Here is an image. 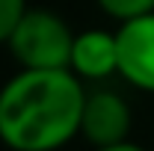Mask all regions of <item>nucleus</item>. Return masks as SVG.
Masks as SVG:
<instances>
[{"label":"nucleus","instance_id":"nucleus-7","mask_svg":"<svg viewBox=\"0 0 154 151\" xmlns=\"http://www.w3.org/2000/svg\"><path fill=\"white\" fill-rule=\"evenodd\" d=\"M24 15H27V0H0V45H9Z\"/></svg>","mask_w":154,"mask_h":151},{"label":"nucleus","instance_id":"nucleus-1","mask_svg":"<svg viewBox=\"0 0 154 151\" xmlns=\"http://www.w3.org/2000/svg\"><path fill=\"white\" fill-rule=\"evenodd\" d=\"M83 83L74 71L21 68L0 89V142L12 151H57L80 133Z\"/></svg>","mask_w":154,"mask_h":151},{"label":"nucleus","instance_id":"nucleus-4","mask_svg":"<svg viewBox=\"0 0 154 151\" xmlns=\"http://www.w3.org/2000/svg\"><path fill=\"white\" fill-rule=\"evenodd\" d=\"M80 136L92 148H110L119 142H128V136H131V104L110 89L86 95L83 119H80Z\"/></svg>","mask_w":154,"mask_h":151},{"label":"nucleus","instance_id":"nucleus-3","mask_svg":"<svg viewBox=\"0 0 154 151\" xmlns=\"http://www.w3.org/2000/svg\"><path fill=\"white\" fill-rule=\"evenodd\" d=\"M119 74L142 92H154V12L125 21L116 30Z\"/></svg>","mask_w":154,"mask_h":151},{"label":"nucleus","instance_id":"nucleus-5","mask_svg":"<svg viewBox=\"0 0 154 151\" xmlns=\"http://www.w3.org/2000/svg\"><path fill=\"white\" fill-rule=\"evenodd\" d=\"M80 80H107L119 74V42L116 33L107 30H83L74 36L71 48V65Z\"/></svg>","mask_w":154,"mask_h":151},{"label":"nucleus","instance_id":"nucleus-2","mask_svg":"<svg viewBox=\"0 0 154 151\" xmlns=\"http://www.w3.org/2000/svg\"><path fill=\"white\" fill-rule=\"evenodd\" d=\"M74 33L48 9H27L18 30L9 39V51L27 71H57L71 65Z\"/></svg>","mask_w":154,"mask_h":151},{"label":"nucleus","instance_id":"nucleus-6","mask_svg":"<svg viewBox=\"0 0 154 151\" xmlns=\"http://www.w3.org/2000/svg\"><path fill=\"white\" fill-rule=\"evenodd\" d=\"M98 6L116 21H131V18H139V15H148L154 12V0H95Z\"/></svg>","mask_w":154,"mask_h":151},{"label":"nucleus","instance_id":"nucleus-8","mask_svg":"<svg viewBox=\"0 0 154 151\" xmlns=\"http://www.w3.org/2000/svg\"><path fill=\"white\" fill-rule=\"evenodd\" d=\"M95 151H145V148H139L128 139V142H119V145H110V148H95Z\"/></svg>","mask_w":154,"mask_h":151}]
</instances>
